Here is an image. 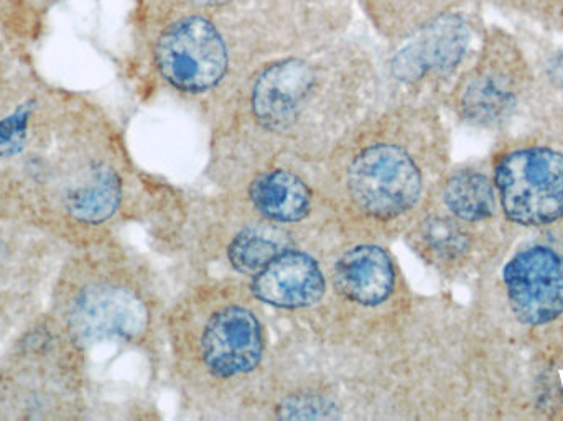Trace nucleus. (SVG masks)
Masks as SVG:
<instances>
[{
	"instance_id": "nucleus-1",
	"label": "nucleus",
	"mask_w": 563,
	"mask_h": 421,
	"mask_svg": "<svg viewBox=\"0 0 563 421\" xmlns=\"http://www.w3.org/2000/svg\"><path fill=\"white\" fill-rule=\"evenodd\" d=\"M383 101L380 53L351 32L274 59L208 122L205 180L231 188L271 168L311 167Z\"/></svg>"
},
{
	"instance_id": "nucleus-2",
	"label": "nucleus",
	"mask_w": 563,
	"mask_h": 421,
	"mask_svg": "<svg viewBox=\"0 0 563 421\" xmlns=\"http://www.w3.org/2000/svg\"><path fill=\"white\" fill-rule=\"evenodd\" d=\"M148 224L177 284L230 277L250 285L291 251L343 239L298 167L271 168L203 193L161 180Z\"/></svg>"
},
{
	"instance_id": "nucleus-3",
	"label": "nucleus",
	"mask_w": 563,
	"mask_h": 421,
	"mask_svg": "<svg viewBox=\"0 0 563 421\" xmlns=\"http://www.w3.org/2000/svg\"><path fill=\"white\" fill-rule=\"evenodd\" d=\"M346 241H400L446 174L442 125L427 102L383 101L303 168Z\"/></svg>"
},
{
	"instance_id": "nucleus-4",
	"label": "nucleus",
	"mask_w": 563,
	"mask_h": 421,
	"mask_svg": "<svg viewBox=\"0 0 563 421\" xmlns=\"http://www.w3.org/2000/svg\"><path fill=\"white\" fill-rule=\"evenodd\" d=\"M274 320L246 284L180 281L162 323V364L185 419L244 421L263 383Z\"/></svg>"
},
{
	"instance_id": "nucleus-5",
	"label": "nucleus",
	"mask_w": 563,
	"mask_h": 421,
	"mask_svg": "<svg viewBox=\"0 0 563 421\" xmlns=\"http://www.w3.org/2000/svg\"><path fill=\"white\" fill-rule=\"evenodd\" d=\"M135 71L148 92L167 96L205 124L257 69L291 55L243 2L134 23Z\"/></svg>"
},
{
	"instance_id": "nucleus-6",
	"label": "nucleus",
	"mask_w": 563,
	"mask_h": 421,
	"mask_svg": "<svg viewBox=\"0 0 563 421\" xmlns=\"http://www.w3.org/2000/svg\"><path fill=\"white\" fill-rule=\"evenodd\" d=\"M172 293L155 265L112 231L82 241L59 290V326L88 350L131 347L162 364V323Z\"/></svg>"
},
{
	"instance_id": "nucleus-7",
	"label": "nucleus",
	"mask_w": 563,
	"mask_h": 421,
	"mask_svg": "<svg viewBox=\"0 0 563 421\" xmlns=\"http://www.w3.org/2000/svg\"><path fill=\"white\" fill-rule=\"evenodd\" d=\"M417 301L389 244L341 239L320 307L301 320L274 324L308 343L350 346L402 321Z\"/></svg>"
},
{
	"instance_id": "nucleus-8",
	"label": "nucleus",
	"mask_w": 563,
	"mask_h": 421,
	"mask_svg": "<svg viewBox=\"0 0 563 421\" xmlns=\"http://www.w3.org/2000/svg\"><path fill=\"white\" fill-rule=\"evenodd\" d=\"M468 42L465 20L443 13L409 38L387 46L380 53L384 101L427 102V89L459 68Z\"/></svg>"
},
{
	"instance_id": "nucleus-9",
	"label": "nucleus",
	"mask_w": 563,
	"mask_h": 421,
	"mask_svg": "<svg viewBox=\"0 0 563 421\" xmlns=\"http://www.w3.org/2000/svg\"><path fill=\"white\" fill-rule=\"evenodd\" d=\"M495 184L509 221L544 225L563 215V155L551 148H522L503 155Z\"/></svg>"
},
{
	"instance_id": "nucleus-10",
	"label": "nucleus",
	"mask_w": 563,
	"mask_h": 421,
	"mask_svg": "<svg viewBox=\"0 0 563 421\" xmlns=\"http://www.w3.org/2000/svg\"><path fill=\"white\" fill-rule=\"evenodd\" d=\"M512 311L526 324H545L563 311V255L548 245L519 252L505 268Z\"/></svg>"
},
{
	"instance_id": "nucleus-11",
	"label": "nucleus",
	"mask_w": 563,
	"mask_h": 421,
	"mask_svg": "<svg viewBox=\"0 0 563 421\" xmlns=\"http://www.w3.org/2000/svg\"><path fill=\"white\" fill-rule=\"evenodd\" d=\"M429 200L470 224H479L496 211L492 181L475 168L446 171Z\"/></svg>"
},
{
	"instance_id": "nucleus-12",
	"label": "nucleus",
	"mask_w": 563,
	"mask_h": 421,
	"mask_svg": "<svg viewBox=\"0 0 563 421\" xmlns=\"http://www.w3.org/2000/svg\"><path fill=\"white\" fill-rule=\"evenodd\" d=\"M515 101L512 86L498 73H473L455 95V108L465 121L473 124H493L505 115Z\"/></svg>"
},
{
	"instance_id": "nucleus-13",
	"label": "nucleus",
	"mask_w": 563,
	"mask_h": 421,
	"mask_svg": "<svg viewBox=\"0 0 563 421\" xmlns=\"http://www.w3.org/2000/svg\"><path fill=\"white\" fill-rule=\"evenodd\" d=\"M241 0H135L134 23L152 22L187 12H217Z\"/></svg>"
},
{
	"instance_id": "nucleus-14",
	"label": "nucleus",
	"mask_w": 563,
	"mask_h": 421,
	"mask_svg": "<svg viewBox=\"0 0 563 421\" xmlns=\"http://www.w3.org/2000/svg\"><path fill=\"white\" fill-rule=\"evenodd\" d=\"M42 26L30 16L19 0H0V36L10 40L29 38Z\"/></svg>"
},
{
	"instance_id": "nucleus-15",
	"label": "nucleus",
	"mask_w": 563,
	"mask_h": 421,
	"mask_svg": "<svg viewBox=\"0 0 563 421\" xmlns=\"http://www.w3.org/2000/svg\"><path fill=\"white\" fill-rule=\"evenodd\" d=\"M10 40L0 36V91H7L9 79H12V56H10Z\"/></svg>"
},
{
	"instance_id": "nucleus-16",
	"label": "nucleus",
	"mask_w": 563,
	"mask_h": 421,
	"mask_svg": "<svg viewBox=\"0 0 563 421\" xmlns=\"http://www.w3.org/2000/svg\"><path fill=\"white\" fill-rule=\"evenodd\" d=\"M19 2L22 3L26 12L43 26V22H45L49 10H52L59 0H19Z\"/></svg>"
}]
</instances>
